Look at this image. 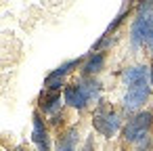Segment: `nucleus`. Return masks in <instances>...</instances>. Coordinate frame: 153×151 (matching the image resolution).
Here are the masks:
<instances>
[{
    "instance_id": "8",
    "label": "nucleus",
    "mask_w": 153,
    "mask_h": 151,
    "mask_svg": "<svg viewBox=\"0 0 153 151\" xmlns=\"http://www.w3.org/2000/svg\"><path fill=\"white\" fill-rule=\"evenodd\" d=\"M78 65V61H69V63H65V65H61L57 71H53L51 76H48V80H46V86L48 88H53V90H57L59 86H61V78L71 69V67H76Z\"/></svg>"
},
{
    "instance_id": "3",
    "label": "nucleus",
    "mask_w": 153,
    "mask_h": 151,
    "mask_svg": "<svg viewBox=\"0 0 153 151\" xmlns=\"http://www.w3.org/2000/svg\"><path fill=\"white\" fill-rule=\"evenodd\" d=\"M94 128L105 136H113L120 128V118L109 109H99L94 113Z\"/></svg>"
},
{
    "instance_id": "7",
    "label": "nucleus",
    "mask_w": 153,
    "mask_h": 151,
    "mask_svg": "<svg viewBox=\"0 0 153 151\" xmlns=\"http://www.w3.org/2000/svg\"><path fill=\"white\" fill-rule=\"evenodd\" d=\"M34 143L38 145V149L40 151H48V138H46V130H44V124H42V120L36 115L34 118Z\"/></svg>"
},
{
    "instance_id": "9",
    "label": "nucleus",
    "mask_w": 153,
    "mask_h": 151,
    "mask_svg": "<svg viewBox=\"0 0 153 151\" xmlns=\"http://www.w3.org/2000/svg\"><path fill=\"white\" fill-rule=\"evenodd\" d=\"M76 143H78V136H76V132L71 130V132H67V134L59 141V149H57V151H76Z\"/></svg>"
},
{
    "instance_id": "4",
    "label": "nucleus",
    "mask_w": 153,
    "mask_h": 151,
    "mask_svg": "<svg viewBox=\"0 0 153 151\" xmlns=\"http://www.w3.org/2000/svg\"><path fill=\"white\" fill-rule=\"evenodd\" d=\"M147 99H149V82L130 84V86H128V92H126V97H124V105H126V109H136V107H140Z\"/></svg>"
},
{
    "instance_id": "1",
    "label": "nucleus",
    "mask_w": 153,
    "mask_h": 151,
    "mask_svg": "<svg viewBox=\"0 0 153 151\" xmlns=\"http://www.w3.org/2000/svg\"><path fill=\"white\" fill-rule=\"evenodd\" d=\"M132 44L153 46V0H145L134 23H132Z\"/></svg>"
},
{
    "instance_id": "2",
    "label": "nucleus",
    "mask_w": 153,
    "mask_h": 151,
    "mask_svg": "<svg viewBox=\"0 0 153 151\" xmlns=\"http://www.w3.org/2000/svg\"><path fill=\"white\" fill-rule=\"evenodd\" d=\"M151 120H153L151 113H140V115H136V118L126 126V130H124L126 138L132 141V143L145 141V136H147V132H149V126H151Z\"/></svg>"
},
{
    "instance_id": "10",
    "label": "nucleus",
    "mask_w": 153,
    "mask_h": 151,
    "mask_svg": "<svg viewBox=\"0 0 153 151\" xmlns=\"http://www.w3.org/2000/svg\"><path fill=\"white\" fill-rule=\"evenodd\" d=\"M103 61H105V57H103L101 53H99V55H92V57H90V61L86 63L84 71H86V74H97V71L103 67Z\"/></svg>"
},
{
    "instance_id": "5",
    "label": "nucleus",
    "mask_w": 153,
    "mask_h": 151,
    "mask_svg": "<svg viewBox=\"0 0 153 151\" xmlns=\"http://www.w3.org/2000/svg\"><path fill=\"white\" fill-rule=\"evenodd\" d=\"M65 103H69L71 107L82 109V107L88 103V97H86V92H84L82 86H71V88L65 90Z\"/></svg>"
},
{
    "instance_id": "6",
    "label": "nucleus",
    "mask_w": 153,
    "mask_h": 151,
    "mask_svg": "<svg viewBox=\"0 0 153 151\" xmlns=\"http://www.w3.org/2000/svg\"><path fill=\"white\" fill-rule=\"evenodd\" d=\"M122 78L128 86L138 84V82H149V71H147V67H130L122 74Z\"/></svg>"
}]
</instances>
